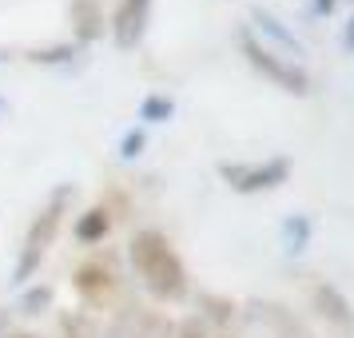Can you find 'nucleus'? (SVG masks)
<instances>
[{
  "mask_svg": "<svg viewBox=\"0 0 354 338\" xmlns=\"http://www.w3.org/2000/svg\"><path fill=\"white\" fill-rule=\"evenodd\" d=\"M287 243H290V251H303V243H306V219H287Z\"/></svg>",
  "mask_w": 354,
  "mask_h": 338,
  "instance_id": "ddd939ff",
  "label": "nucleus"
},
{
  "mask_svg": "<svg viewBox=\"0 0 354 338\" xmlns=\"http://www.w3.org/2000/svg\"><path fill=\"white\" fill-rule=\"evenodd\" d=\"M315 303H319V310L326 314L330 322H338L342 330H351L354 319H351V306H346V299L338 294L335 287H315Z\"/></svg>",
  "mask_w": 354,
  "mask_h": 338,
  "instance_id": "6e6552de",
  "label": "nucleus"
},
{
  "mask_svg": "<svg viewBox=\"0 0 354 338\" xmlns=\"http://www.w3.org/2000/svg\"><path fill=\"white\" fill-rule=\"evenodd\" d=\"M76 290L84 294V303L104 306L108 299H112L115 279H112V271H108L104 263H84L80 271H76Z\"/></svg>",
  "mask_w": 354,
  "mask_h": 338,
  "instance_id": "423d86ee",
  "label": "nucleus"
},
{
  "mask_svg": "<svg viewBox=\"0 0 354 338\" xmlns=\"http://www.w3.org/2000/svg\"><path fill=\"white\" fill-rule=\"evenodd\" d=\"M179 338H203V326H199L195 319H187L183 322V330H179Z\"/></svg>",
  "mask_w": 354,
  "mask_h": 338,
  "instance_id": "f3484780",
  "label": "nucleus"
},
{
  "mask_svg": "<svg viewBox=\"0 0 354 338\" xmlns=\"http://www.w3.org/2000/svg\"><path fill=\"white\" fill-rule=\"evenodd\" d=\"M147 12H151V0H124L120 4V12H115V44L120 48H136L144 40Z\"/></svg>",
  "mask_w": 354,
  "mask_h": 338,
  "instance_id": "39448f33",
  "label": "nucleus"
},
{
  "mask_svg": "<svg viewBox=\"0 0 354 338\" xmlns=\"http://www.w3.org/2000/svg\"><path fill=\"white\" fill-rule=\"evenodd\" d=\"M72 24H76V36L80 40H96L104 32V8H100V0H72Z\"/></svg>",
  "mask_w": 354,
  "mask_h": 338,
  "instance_id": "0eeeda50",
  "label": "nucleus"
},
{
  "mask_svg": "<svg viewBox=\"0 0 354 338\" xmlns=\"http://www.w3.org/2000/svg\"><path fill=\"white\" fill-rule=\"evenodd\" d=\"M171 112H176V104L167 96H147L144 104H140V120H147V124H160V120H167Z\"/></svg>",
  "mask_w": 354,
  "mask_h": 338,
  "instance_id": "9b49d317",
  "label": "nucleus"
},
{
  "mask_svg": "<svg viewBox=\"0 0 354 338\" xmlns=\"http://www.w3.org/2000/svg\"><path fill=\"white\" fill-rule=\"evenodd\" d=\"M335 8V0H315V12H330Z\"/></svg>",
  "mask_w": 354,
  "mask_h": 338,
  "instance_id": "a211bd4d",
  "label": "nucleus"
},
{
  "mask_svg": "<svg viewBox=\"0 0 354 338\" xmlns=\"http://www.w3.org/2000/svg\"><path fill=\"white\" fill-rule=\"evenodd\" d=\"M131 267L140 271L144 287L160 299H179L187 290V271L183 259L176 255V247L167 243V235L160 231H140L131 239Z\"/></svg>",
  "mask_w": 354,
  "mask_h": 338,
  "instance_id": "f257e3e1",
  "label": "nucleus"
},
{
  "mask_svg": "<svg viewBox=\"0 0 354 338\" xmlns=\"http://www.w3.org/2000/svg\"><path fill=\"white\" fill-rule=\"evenodd\" d=\"M140 147H144V131H128V135H124V160H136Z\"/></svg>",
  "mask_w": 354,
  "mask_h": 338,
  "instance_id": "2eb2a0df",
  "label": "nucleus"
},
{
  "mask_svg": "<svg viewBox=\"0 0 354 338\" xmlns=\"http://www.w3.org/2000/svg\"><path fill=\"white\" fill-rule=\"evenodd\" d=\"M243 52H247L251 68L263 72L267 80H274L279 88H287L295 96H306V92H310V76H306L303 68H295V64H287L283 56H274V52L267 48V44H259L251 32H243Z\"/></svg>",
  "mask_w": 354,
  "mask_h": 338,
  "instance_id": "7ed1b4c3",
  "label": "nucleus"
},
{
  "mask_svg": "<svg viewBox=\"0 0 354 338\" xmlns=\"http://www.w3.org/2000/svg\"><path fill=\"white\" fill-rule=\"evenodd\" d=\"M255 24H259V28H263L267 36H271V40H279V44H283L287 52H295V56L303 52V44H299V40H295V36H290L287 28H283V24H279V20L271 17V12H263V8H255Z\"/></svg>",
  "mask_w": 354,
  "mask_h": 338,
  "instance_id": "9d476101",
  "label": "nucleus"
},
{
  "mask_svg": "<svg viewBox=\"0 0 354 338\" xmlns=\"http://www.w3.org/2000/svg\"><path fill=\"white\" fill-rule=\"evenodd\" d=\"M64 338H92V330L84 319H64Z\"/></svg>",
  "mask_w": 354,
  "mask_h": 338,
  "instance_id": "dca6fc26",
  "label": "nucleus"
},
{
  "mask_svg": "<svg viewBox=\"0 0 354 338\" xmlns=\"http://www.w3.org/2000/svg\"><path fill=\"white\" fill-rule=\"evenodd\" d=\"M64 203H68V187H60V191L52 195L48 207L32 219L28 235H24L20 263H17V271H12V279H17V283H28V279H32V271L40 267V259L48 255L52 239H56V231H60V219H64Z\"/></svg>",
  "mask_w": 354,
  "mask_h": 338,
  "instance_id": "f03ea898",
  "label": "nucleus"
},
{
  "mask_svg": "<svg viewBox=\"0 0 354 338\" xmlns=\"http://www.w3.org/2000/svg\"><path fill=\"white\" fill-rule=\"evenodd\" d=\"M72 52H76L72 44H60V48H44V52L36 48V52H32V60H36V64H64Z\"/></svg>",
  "mask_w": 354,
  "mask_h": 338,
  "instance_id": "f8f14e48",
  "label": "nucleus"
},
{
  "mask_svg": "<svg viewBox=\"0 0 354 338\" xmlns=\"http://www.w3.org/2000/svg\"><path fill=\"white\" fill-rule=\"evenodd\" d=\"M48 303H52V290L48 287H36V290L24 294V310H28V314H36L40 306H48Z\"/></svg>",
  "mask_w": 354,
  "mask_h": 338,
  "instance_id": "4468645a",
  "label": "nucleus"
},
{
  "mask_svg": "<svg viewBox=\"0 0 354 338\" xmlns=\"http://www.w3.org/2000/svg\"><path fill=\"white\" fill-rule=\"evenodd\" d=\"M219 176L243 195L267 191V187H279V183L290 176V160L287 156H274V160H267V163H219Z\"/></svg>",
  "mask_w": 354,
  "mask_h": 338,
  "instance_id": "20e7f679",
  "label": "nucleus"
},
{
  "mask_svg": "<svg viewBox=\"0 0 354 338\" xmlns=\"http://www.w3.org/2000/svg\"><path fill=\"white\" fill-rule=\"evenodd\" d=\"M12 338H28V335H12Z\"/></svg>",
  "mask_w": 354,
  "mask_h": 338,
  "instance_id": "aec40b11",
  "label": "nucleus"
},
{
  "mask_svg": "<svg viewBox=\"0 0 354 338\" xmlns=\"http://www.w3.org/2000/svg\"><path fill=\"white\" fill-rule=\"evenodd\" d=\"M108 227H112L108 211L92 207V211H84L80 219H76V239H80V243H100L104 235H108Z\"/></svg>",
  "mask_w": 354,
  "mask_h": 338,
  "instance_id": "1a4fd4ad",
  "label": "nucleus"
},
{
  "mask_svg": "<svg viewBox=\"0 0 354 338\" xmlns=\"http://www.w3.org/2000/svg\"><path fill=\"white\" fill-rule=\"evenodd\" d=\"M346 48H354V20H351V28H346Z\"/></svg>",
  "mask_w": 354,
  "mask_h": 338,
  "instance_id": "6ab92c4d",
  "label": "nucleus"
}]
</instances>
